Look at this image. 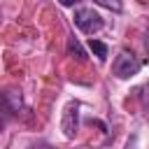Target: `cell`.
I'll return each instance as SVG.
<instances>
[{"label":"cell","mask_w":149,"mask_h":149,"mask_svg":"<svg viewBox=\"0 0 149 149\" xmlns=\"http://www.w3.org/2000/svg\"><path fill=\"white\" fill-rule=\"evenodd\" d=\"M68 54H70L72 58H77L79 63H84V61H86V51H84V47L79 44V40H77L74 35H70V37H68Z\"/></svg>","instance_id":"obj_4"},{"label":"cell","mask_w":149,"mask_h":149,"mask_svg":"<svg viewBox=\"0 0 149 149\" xmlns=\"http://www.w3.org/2000/svg\"><path fill=\"white\" fill-rule=\"evenodd\" d=\"M58 2H61L63 7H74V5H77V2H81V0H58Z\"/></svg>","instance_id":"obj_8"},{"label":"cell","mask_w":149,"mask_h":149,"mask_svg":"<svg viewBox=\"0 0 149 149\" xmlns=\"http://www.w3.org/2000/svg\"><path fill=\"white\" fill-rule=\"evenodd\" d=\"M88 49L93 51V56H98V61H105L107 58V54H109V49H107V44L105 42H100V40H88Z\"/></svg>","instance_id":"obj_5"},{"label":"cell","mask_w":149,"mask_h":149,"mask_svg":"<svg viewBox=\"0 0 149 149\" xmlns=\"http://www.w3.org/2000/svg\"><path fill=\"white\" fill-rule=\"evenodd\" d=\"M61 128H63V135L68 140H72L79 130V102H68L65 109H63V119H61Z\"/></svg>","instance_id":"obj_3"},{"label":"cell","mask_w":149,"mask_h":149,"mask_svg":"<svg viewBox=\"0 0 149 149\" xmlns=\"http://www.w3.org/2000/svg\"><path fill=\"white\" fill-rule=\"evenodd\" d=\"M7 109H9L12 114H16V112L21 109V95H19L16 91H7Z\"/></svg>","instance_id":"obj_6"},{"label":"cell","mask_w":149,"mask_h":149,"mask_svg":"<svg viewBox=\"0 0 149 149\" xmlns=\"http://www.w3.org/2000/svg\"><path fill=\"white\" fill-rule=\"evenodd\" d=\"M140 68H142V61H140L133 51H128V49H123V51L114 58V63H112V72H114L119 79H128V77L137 74Z\"/></svg>","instance_id":"obj_1"},{"label":"cell","mask_w":149,"mask_h":149,"mask_svg":"<svg viewBox=\"0 0 149 149\" xmlns=\"http://www.w3.org/2000/svg\"><path fill=\"white\" fill-rule=\"evenodd\" d=\"M0 130H2V121H0Z\"/></svg>","instance_id":"obj_11"},{"label":"cell","mask_w":149,"mask_h":149,"mask_svg":"<svg viewBox=\"0 0 149 149\" xmlns=\"http://www.w3.org/2000/svg\"><path fill=\"white\" fill-rule=\"evenodd\" d=\"M100 7L105 9H112V12H121V0H95Z\"/></svg>","instance_id":"obj_7"},{"label":"cell","mask_w":149,"mask_h":149,"mask_svg":"<svg viewBox=\"0 0 149 149\" xmlns=\"http://www.w3.org/2000/svg\"><path fill=\"white\" fill-rule=\"evenodd\" d=\"M0 107L7 109V93H2V91H0Z\"/></svg>","instance_id":"obj_10"},{"label":"cell","mask_w":149,"mask_h":149,"mask_svg":"<svg viewBox=\"0 0 149 149\" xmlns=\"http://www.w3.org/2000/svg\"><path fill=\"white\" fill-rule=\"evenodd\" d=\"M28 149H51V144H47V142H37V144H33V147H28Z\"/></svg>","instance_id":"obj_9"},{"label":"cell","mask_w":149,"mask_h":149,"mask_svg":"<svg viewBox=\"0 0 149 149\" xmlns=\"http://www.w3.org/2000/svg\"><path fill=\"white\" fill-rule=\"evenodd\" d=\"M74 26H77L81 33L93 35V33L102 30L105 19H102L98 12H93V9H88V7H81V9H77V12H74Z\"/></svg>","instance_id":"obj_2"}]
</instances>
